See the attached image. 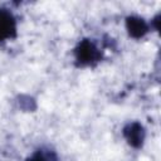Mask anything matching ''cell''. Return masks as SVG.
<instances>
[{
  "label": "cell",
  "instance_id": "cell-1",
  "mask_svg": "<svg viewBox=\"0 0 161 161\" xmlns=\"http://www.w3.org/2000/svg\"><path fill=\"white\" fill-rule=\"evenodd\" d=\"M11 20L13 19L10 18V15L0 13V39L10 35V31L13 29V25H11L13 21Z\"/></svg>",
  "mask_w": 161,
  "mask_h": 161
},
{
  "label": "cell",
  "instance_id": "cell-2",
  "mask_svg": "<svg viewBox=\"0 0 161 161\" xmlns=\"http://www.w3.org/2000/svg\"><path fill=\"white\" fill-rule=\"evenodd\" d=\"M130 29H131L130 31H132V33L138 31V35H142L146 31V26H145L143 21L140 19H132L130 21Z\"/></svg>",
  "mask_w": 161,
  "mask_h": 161
},
{
  "label": "cell",
  "instance_id": "cell-3",
  "mask_svg": "<svg viewBox=\"0 0 161 161\" xmlns=\"http://www.w3.org/2000/svg\"><path fill=\"white\" fill-rule=\"evenodd\" d=\"M130 141L135 142V141H141L142 140V128L140 126H131V132H130V137H128Z\"/></svg>",
  "mask_w": 161,
  "mask_h": 161
}]
</instances>
